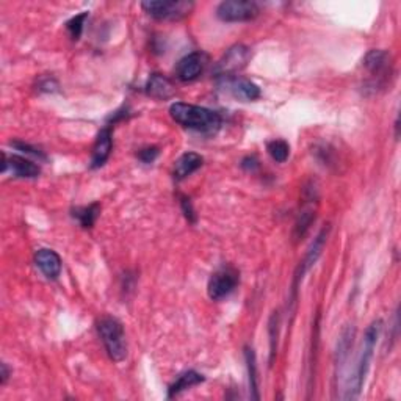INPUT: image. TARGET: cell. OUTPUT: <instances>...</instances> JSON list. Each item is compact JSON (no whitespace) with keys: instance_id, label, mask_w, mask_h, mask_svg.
<instances>
[{"instance_id":"cell-1","label":"cell","mask_w":401,"mask_h":401,"mask_svg":"<svg viewBox=\"0 0 401 401\" xmlns=\"http://www.w3.org/2000/svg\"><path fill=\"white\" fill-rule=\"evenodd\" d=\"M171 118L182 127L190 129L199 134L214 135L221 127V116L216 112L209 108L185 104V102H176L169 108Z\"/></svg>"},{"instance_id":"cell-2","label":"cell","mask_w":401,"mask_h":401,"mask_svg":"<svg viewBox=\"0 0 401 401\" xmlns=\"http://www.w3.org/2000/svg\"><path fill=\"white\" fill-rule=\"evenodd\" d=\"M381 329H382L381 320H376V322H373L369 326V328H367L358 364H356V367H354L353 373H351V376H349V380L347 382V389H345L347 393L343 395V398L345 400H354L360 393V391H362L365 376H367V373H369L370 362H371V358H373L376 342H378V339H380Z\"/></svg>"},{"instance_id":"cell-3","label":"cell","mask_w":401,"mask_h":401,"mask_svg":"<svg viewBox=\"0 0 401 401\" xmlns=\"http://www.w3.org/2000/svg\"><path fill=\"white\" fill-rule=\"evenodd\" d=\"M97 331L110 359L114 362H123L127 358V342L123 325L113 317H102L97 323Z\"/></svg>"},{"instance_id":"cell-4","label":"cell","mask_w":401,"mask_h":401,"mask_svg":"<svg viewBox=\"0 0 401 401\" xmlns=\"http://www.w3.org/2000/svg\"><path fill=\"white\" fill-rule=\"evenodd\" d=\"M194 5L192 2H182V0H151V2H143L141 8L149 16L158 21H179L192 13Z\"/></svg>"},{"instance_id":"cell-5","label":"cell","mask_w":401,"mask_h":401,"mask_svg":"<svg viewBox=\"0 0 401 401\" xmlns=\"http://www.w3.org/2000/svg\"><path fill=\"white\" fill-rule=\"evenodd\" d=\"M260 13L259 5L251 0H227L216 8V16L223 22H249Z\"/></svg>"},{"instance_id":"cell-6","label":"cell","mask_w":401,"mask_h":401,"mask_svg":"<svg viewBox=\"0 0 401 401\" xmlns=\"http://www.w3.org/2000/svg\"><path fill=\"white\" fill-rule=\"evenodd\" d=\"M238 271L232 267H223L212 274L207 285V294L210 300L221 301L232 294L238 285Z\"/></svg>"},{"instance_id":"cell-7","label":"cell","mask_w":401,"mask_h":401,"mask_svg":"<svg viewBox=\"0 0 401 401\" xmlns=\"http://www.w3.org/2000/svg\"><path fill=\"white\" fill-rule=\"evenodd\" d=\"M251 59V50L243 44H237L226 52V55L216 65L215 74L221 79L234 77L236 72L242 71Z\"/></svg>"},{"instance_id":"cell-8","label":"cell","mask_w":401,"mask_h":401,"mask_svg":"<svg viewBox=\"0 0 401 401\" xmlns=\"http://www.w3.org/2000/svg\"><path fill=\"white\" fill-rule=\"evenodd\" d=\"M328 234H329V226L323 227L322 232H320L317 236V238L313 240V243L311 245V248H309L305 259H302V262L300 263V267H298V270L295 273V278H294V287H291V291H294V295H291V302H295V300H296L298 285H300L302 278H305V274L307 273L309 268H311L312 265H315V262L318 260V257L322 256L325 243H326V240H328Z\"/></svg>"},{"instance_id":"cell-9","label":"cell","mask_w":401,"mask_h":401,"mask_svg":"<svg viewBox=\"0 0 401 401\" xmlns=\"http://www.w3.org/2000/svg\"><path fill=\"white\" fill-rule=\"evenodd\" d=\"M205 65H207V56L203 52L188 54L177 63V79L182 80V82H193L204 72Z\"/></svg>"},{"instance_id":"cell-10","label":"cell","mask_w":401,"mask_h":401,"mask_svg":"<svg viewBox=\"0 0 401 401\" xmlns=\"http://www.w3.org/2000/svg\"><path fill=\"white\" fill-rule=\"evenodd\" d=\"M223 87L240 101H257L262 94L260 88L254 82L236 76L223 79Z\"/></svg>"},{"instance_id":"cell-11","label":"cell","mask_w":401,"mask_h":401,"mask_svg":"<svg viewBox=\"0 0 401 401\" xmlns=\"http://www.w3.org/2000/svg\"><path fill=\"white\" fill-rule=\"evenodd\" d=\"M11 169L16 177H22V179H33V177H38L41 169L37 163H33L32 160H27L24 157L19 156H11L10 158L3 154V163H2V173H5L7 169Z\"/></svg>"},{"instance_id":"cell-12","label":"cell","mask_w":401,"mask_h":401,"mask_svg":"<svg viewBox=\"0 0 401 401\" xmlns=\"http://www.w3.org/2000/svg\"><path fill=\"white\" fill-rule=\"evenodd\" d=\"M113 140H112V127H104L97 135L96 143L93 146V157H91V168H99L104 165L112 154Z\"/></svg>"},{"instance_id":"cell-13","label":"cell","mask_w":401,"mask_h":401,"mask_svg":"<svg viewBox=\"0 0 401 401\" xmlns=\"http://www.w3.org/2000/svg\"><path fill=\"white\" fill-rule=\"evenodd\" d=\"M35 263L45 278L56 279L61 273V259L52 249H39L35 254Z\"/></svg>"},{"instance_id":"cell-14","label":"cell","mask_w":401,"mask_h":401,"mask_svg":"<svg viewBox=\"0 0 401 401\" xmlns=\"http://www.w3.org/2000/svg\"><path fill=\"white\" fill-rule=\"evenodd\" d=\"M145 90L147 96H151L154 97V99H158V101L169 99V97L176 93V88H174V85L171 83V80L157 72L149 77Z\"/></svg>"},{"instance_id":"cell-15","label":"cell","mask_w":401,"mask_h":401,"mask_svg":"<svg viewBox=\"0 0 401 401\" xmlns=\"http://www.w3.org/2000/svg\"><path fill=\"white\" fill-rule=\"evenodd\" d=\"M204 158L199 156L196 152H185L176 160L174 163V169H173V176L176 181H182L193 174L194 171H198L200 166H203Z\"/></svg>"},{"instance_id":"cell-16","label":"cell","mask_w":401,"mask_h":401,"mask_svg":"<svg viewBox=\"0 0 401 401\" xmlns=\"http://www.w3.org/2000/svg\"><path fill=\"white\" fill-rule=\"evenodd\" d=\"M364 66L375 76H381L389 68V54L384 50H370L364 59Z\"/></svg>"},{"instance_id":"cell-17","label":"cell","mask_w":401,"mask_h":401,"mask_svg":"<svg viewBox=\"0 0 401 401\" xmlns=\"http://www.w3.org/2000/svg\"><path fill=\"white\" fill-rule=\"evenodd\" d=\"M204 381V376L199 375L198 371H187V373H183L179 380H177L173 386L169 387L168 391V398H173L176 395L182 393L183 391H187V389H190L193 386H198Z\"/></svg>"},{"instance_id":"cell-18","label":"cell","mask_w":401,"mask_h":401,"mask_svg":"<svg viewBox=\"0 0 401 401\" xmlns=\"http://www.w3.org/2000/svg\"><path fill=\"white\" fill-rule=\"evenodd\" d=\"M245 359L246 367H248V376H249V391L251 397L254 400H259V380H257V364H256V353L253 348H245Z\"/></svg>"},{"instance_id":"cell-19","label":"cell","mask_w":401,"mask_h":401,"mask_svg":"<svg viewBox=\"0 0 401 401\" xmlns=\"http://www.w3.org/2000/svg\"><path fill=\"white\" fill-rule=\"evenodd\" d=\"M99 212H101V205L99 204H91L88 207H80L74 210V218H77V221L80 223V226L85 227V229H90L94 226V223L97 220V216H99Z\"/></svg>"},{"instance_id":"cell-20","label":"cell","mask_w":401,"mask_h":401,"mask_svg":"<svg viewBox=\"0 0 401 401\" xmlns=\"http://www.w3.org/2000/svg\"><path fill=\"white\" fill-rule=\"evenodd\" d=\"M267 149H268V154H270L271 158L278 163H284L290 156V146H289V143L284 141V140L270 141L267 145Z\"/></svg>"},{"instance_id":"cell-21","label":"cell","mask_w":401,"mask_h":401,"mask_svg":"<svg viewBox=\"0 0 401 401\" xmlns=\"http://www.w3.org/2000/svg\"><path fill=\"white\" fill-rule=\"evenodd\" d=\"M313 220H315L313 209H305V210H302L301 215H300V218H298L296 225H295L294 237L296 240H300V238L305 237L307 234V231H309V227H311V225L313 223Z\"/></svg>"},{"instance_id":"cell-22","label":"cell","mask_w":401,"mask_h":401,"mask_svg":"<svg viewBox=\"0 0 401 401\" xmlns=\"http://www.w3.org/2000/svg\"><path fill=\"white\" fill-rule=\"evenodd\" d=\"M88 18V13H82L76 16V18H72L71 21L66 22V28L68 32H70V37L72 39H79L80 35H82L83 32V25H85V21Z\"/></svg>"},{"instance_id":"cell-23","label":"cell","mask_w":401,"mask_h":401,"mask_svg":"<svg viewBox=\"0 0 401 401\" xmlns=\"http://www.w3.org/2000/svg\"><path fill=\"white\" fill-rule=\"evenodd\" d=\"M181 207H182L183 215H185V218L188 221H190L192 225H194V223H196V214H194V209H193V205H192L190 198L182 196L181 198Z\"/></svg>"},{"instance_id":"cell-24","label":"cell","mask_w":401,"mask_h":401,"mask_svg":"<svg viewBox=\"0 0 401 401\" xmlns=\"http://www.w3.org/2000/svg\"><path fill=\"white\" fill-rule=\"evenodd\" d=\"M158 147L156 146H149V147H145V149H141V151L138 152V158L141 160L143 163H152L154 160H156L158 157Z\"/></svg>"},{"instance_id":"cell-25","label":"cell","mask_w":401,"mask_h":401,"mask_svg":"<svg viewBox=\"0 0 401 401\" xmlns=\"http://www.w3.org/2000/svg\"><path fill=\"white\" fill-rule=\"evenodd\" d=\"M11 145H13L14 147H18V149H19V151H22V152L32 154V156H35V157H38V158H45V156H44V154H43L41 151H38V149H35V147H32L30 145H25V143H19V141H14V143H11Z\"/></svg>"},{"instance_id":"cell-26","label":"cell","mask_w":401,"mask_h":401,"mask_svg":"<svg viewBox=\"0 0 401 401\" xmlns=\"http://www.w3.org/2000/svg\"><path fill=\"white\" fill-rule=\"evenodd\" d=\"M242 166H243L245 169H248V171H254L257 168V166H259V162H257L256 157H246L243 160Z\"/></svg>"},{"instance_id":"cell-27","label":"cell","mask_w":401,"mask_h":401,"mask_svg":"<svg viewBox=\"0 0 401 401\" xmlns=\"http://www.w3.org/2000/svg\"><path fill=\"white\" fill-rule=\"evenodd\" d=\"M8 376H10V370H8V365L7 364H2V384L7 382L8 380Z\"/></svg>"}]
</instances>
